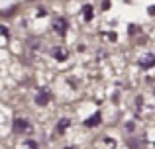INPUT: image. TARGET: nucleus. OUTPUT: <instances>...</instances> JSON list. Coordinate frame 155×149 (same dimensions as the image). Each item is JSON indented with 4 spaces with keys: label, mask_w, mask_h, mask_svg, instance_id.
Wrapping results in <instances>:
<instances>
[{
    "label": "nucleus",
    "mask_w": 155,
    "mask_h": 149,
    "mask_svg": "<svg viewBox=\"0 0 155 149\" xmlns=\"http://www.w3.org/2000/svg\"><path fill=\"white\" fill-rule=\"evenodd\" d=\"M53 28H55V31H57L59 35H65V34H67V22H65L63 18H55Z\"/></svg>",
    "instance_id": "obj_1"
},
{
    "label": "nucleus",
    "mask_w": 155,
    "mask_h": 149,
    "mask_svg": "<svg viewBox=\"0 0 155 149\" xmlns=\"http://www.w3.org/2000/svg\"><path fill=\"white\" fill-rule=\"evenodd\" d=\"M47 100H49V92H47V90H39L38 96H35V102H38L39 106H45Z\"/></svg>",
    "instance_id": "obj_2"
},
{
    "label": "nucleus",
    "mask_w": 155,
    "mask_h": 149,
    "mask_svg": "<svg viewBox=\"0 0 155 149\" xmlns=\"http://www.w3.org/2000/svg\"><path fill=\"white\" fill-rule=\"evenodd\" d=\"M30 128V124L26 120H14V131H26Z\"/></svg>",
    "instance_id": "obj_3"
},
{
    "label": "nucleus",
    "mask_w": 155,
    "mask_h": 149,
    "mask_svg": "<svg viewBox=\"0 0 155 149\" xmlns=\"http://www.w3.org/2000/svg\"><path fill=\"white\" fill-rule=\"evenodd\" d=\"M140 65L143 67V69H147V67H153V65H155V57H153V55H147V57H143V59L140 61Z\"/></svg>",
    "instance_id": "obj_4"
},
{
    "label": "nucleus",
    "mask_w": 155,
    "mask_h": 149,
    "mask_svg": "<svg viewBox=\"0 0 155 149\" xmlns=\"http://www.w3.org/2000/svg\"><path fill=\"white\" fill-rule=\"evenodd\" d=\"M53 55H55L57 61H65V59H67V51H63L61 47H57V49L53 51Z\"/></svg>",
    "instance_id": "obj_5"
},
{
    "label": "nucleus",
    "mask_w": 155,
    "mask_h": 149,
    "mask_svg": "<svg viewBox=\"0 0 155 149\" xmlns=\"http://www.w3.org/2000/svg\"><path fill=\"white\" fill-rule=\"evenodd\" d=\"M96 124H100V116H91V118L87 120V126H96Z\"/></svg>",
    "instance_id": "obj_6"
},
{
    "label": "nucleus",
    "mask_w": 155,
    "mask_h": 149,
    "mask_svg": "<svg viewBox=\"0 0 155 149\" xmlns=\"http://www.w3.org/2000/svg\"><path fill=\"white\" fill-rule=\"evenodd\" d=\"M67 128H69V120H61L59 126H57V131H63V130H67Z\"/></svg>",
    "instance_id": "obj_7"
},
{
    "label": "nucleus",
    "mask_w": 155,
    "mask_h": 149,
    "mask_svg": "<svg viewBox=\"0 0 155 149\" xmlns=\"http://www.w3.org/2000/svg\"><path fill=\"white\" fill-rule=\"evenodd\" d=\"M83 10H84V18L91 20V18H92V6H88V4H87V6H84Z\"/></svg>",
    "instance_id": "obj_8"
}]
</instances>
